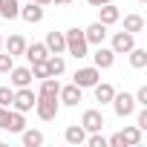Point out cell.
<instances>
[{
	"label": "cell",
	"mask_w": 147,
	"mask_h": 147,
	"mask_svg": "<svg viewBox=\"0 0 147 147\" xmlns=\"http://www.w3.org/2000/svg\"><path fill=\"white\" fill-rule=\"evenodd\" d=\"M63 38H66V52L72 55V58H87L90 55V43H87V38H84V29H66L63 32Z\"/></svg>",
	"instance_id": "obj_1"
},
{
	"label": "cell",
	"mask_w": 147,
	"mask_h": 147,
	"mask_svg": "<svg viewBox=\"0 0 147 147\" xmlns=\"http://www.w3.org/2000/svg\"><path fill=\"white\" fill-rule=\"evenodd\" d=\"M32 110L38 113L40 121H55V115H58V110H61V101H58V98H49V95H38V101H35Z\"/></svg>",
	"instance_id": "obj_2"
},
{
	"label": "cell",
	"mask_w": 147,
	"mask_h": 147,
	"mask_svg": "<svg viewBox=\"0 0 147 147\" xmlns=\"http://www.w3.org/2000/svg\"><path fill=\"white\" fill-rule=\"evenodd\" d=\"M101 81V69L98 66H84V69H75V75H72V84H78L81 90H90Z\"/></svg>",
	"instance_id": "obj_3"
},
{
	"label": "cell",
	"mask_w": 147,
	"mask_h": 147,
	"mask_svg": "<svg viewBox=\"0 0 147 147\" xmlns=\"http://www.w3.org/2000/svg\"><path fill=\"white\" fill-rule=\"evenodd\" d=\"M110 104H113V110H115L118 118H127V115L136 113V98H133V92H115Z\"/></svg>",
	"instance_id": "obj_4"
},
{
	"label": "cell",
	"mask_w": 147,
	"mask_h": 147,
	"mask_svg": "<svg viewBox=\"0 0 147 147\" xmlns=\"http://www.w3.org/2000/svg\"><path fill=\"white\" fill-rule=\"evenodd\" d=\"M35 101H38V92H35L32 87H20V90H15L12 107H15V110H20V113H29V110L35 107Z\"/></svg>",
	"instance_id": "obj_5"
},
{
	"label": "cell",
	"mask_w": 147,
	"mask_h": 147,
	"mask_svg": "<svg viewBox=\"0 0 147 147\" xmlns=\"http://www.w3.org/2000/svg\"><path fill=\"white\" fill-rule=\"evenodd\" d=\"M81 127H84L87 133H101V130H104V115H101V110H84Z\"/></svg>",
	"instance_id": "obj_6"
},
{
	"label": "cell",
	"mask_w": 147,
	"mask_h": 147,
	"mask_svg": "<svg viewBox=\"0 0 147 147\" xmlns=\"http://www.w3.org/2000/svg\"><path fill=\"white\" fill-rule=\"evenodd\" d=\"M133 46H136V35H130V32H115V35H113V46H110V49H113L115 55H127Z\"/></svg>",
	"instance_id": "obj_7"
},
{
	"label": "cell",
	"mask_w": 147,
	"mask_h": 147,
	"mask_svg": "<svg viewBox=\"0 0 147 147\" xmlns=\"http://www.w3.org/2000/svg\"><path fill=\"white\" fill-rule=\"evenodd\" d=\"M9 75H12L9 81H12L15 90H20V87H32V69H29V66H12Z\"/></svg>",
	"instance_id": "obj_8"
},
{
	"label": "cell",
	"mask_w": 147,
	"mask_h": 147,
	"mask_svg": "<svg viewBox=\"0 0 147 147\" xmlns=\"http://www.w3.org/2000/svg\"><path fill=\"white\" fill-rule=\"evenodd\" d=\"M58 101L66 104V107H78V104H81V87H78V84H66V87H61Z\"/></svg>",
	"instance_id": "obj_9"
},
{
	"label": "cell",
	"mask_w": 147,
	"mask_h": 147,
	"mask_svg": "<svg viewBox=\"0 0 147 147\" xmlns=\"http://www.w3.org/2000/svg\"><path fill=\"white\" fill-rule=\"evenodd\" d=\"M18 18H23L26 23H40L43 20V6L35 3V0H26V6H20V15Z\"/></svg>",
	"instance_id": "obj_10"
},
{
	"label": "cell",
	"mask_w": 147,
	"mask_h": 147,
	"mask_svg": "<svg viewBox=\"0 0 147 147\" xmlns=\"http://www.w3.org/2000/svg\"><path fill=\"white\" fill-rule=\"evenodd\" d=\"M118 20H121V12H118L115 3H104V6H98V23L113 26V23H118Z\"/></svg>",
	"instance_id": "obj_11"
},
{
	"label": "cell",
	"mask_w": 147,
	"mask_h": 147,
	"mask_svg": "<svg viewBox=\"0 0 147 147\" xmlns=\"http://www.w3.org/2000/svg\"><path fill=\"white\" fill-rule=\"evenodd\" d=\"M84 38H87V43H92V46H101L104 43V38H107V26L104 23H90L87 29H84Z\"/></svg>",
	"instance_id": "obj_12"
},
{
	"label": "cell",
	"mask_w": 147,
	"mask_h": 147,
	"mask_svg": "<svg viewBox=\"0 0 147 147\" xmlns=\"http://www.w3.org/2000/svg\"><path fill=\"white\" fill-rule=\"evenodd\" d=\"M23 127H26V118H23V113H20V110H6L3 130H9V133H20Z\"/></svg>",
	"instance_id": "obj_13"
},
{
	"label": "cell",
	"mask_w": 147,
	"mask_h": 147,
	"mask_svg": "<svg viewBox=\"0 0 147 147\" xmlns=\"http://www.w3.org/2000/svg\"><path fill=\"white\" fill-rule=\"evenodd\" d=\"M92 61H95V66H98V69H110V66L115 63V52H113L110 46H104V43H101V46L95 49Z\"/></svg>",
	"instance_id": "obj_14"
},
{
	"label": "cell",
	"mask_w": 147,
	"mask_h": 147,
	"mask_svg": "<svg viewBox=\"0 0 147 147\" xmlns=\"http://www.w3.org/2000/svg\"><path fill=\"white\" fill-rule=\"evenodd\" d=\"M46 49L52 52V55H61V52H66V38H63V32H46Z\"/></svg>",
	"instance_id": "obj_15"
},
{
	"label": "cell",
	"mask_w": 147,
	"mask_h": 147,
	"mask_svg": "<svg viewBox=\"0 0 147 147\" xmlns=\"http://www.w3.org/2000/svg\"><path fill=\"white\" fill-rule=\"evenodd\" d=\"M3 49H6L12 58H18V55L26 52V38H23V35H9V38L3 40Z\"/></svg>",
	"instance_id": "obj_16"
},
{
	"label": "cell",
	"mask_w": 147,
	"mask_h": 147,
	"mask_svg": "<svg viewBox=\"0 0 147 147\" xmlns=\"http://www.w3.org/2000/svg\"><path fill=\"white\" fill-rule=\"evenodd\" d=\"M26 58H29V63L32 61H46L52 52L46 49V43H26V52H23Z\"/></svg>",
	"instance_id": "obj_17"
},
{
	"label": "cell",
	"mask_w": 147,
	"mask_h": 147,
	"mask_svg": "<svg viewBox=\"0 0 147 147\" xmlns=\"http://www.w3.org/2000/svg\"><path fill=\"white\" fill-rule=\"evenodd\" d=\"M58 92H61V84H58V78H52V75L40 78V90H38V95H49V98H58Z\"/></svg>",
	"instance_id": "obj_18"
},
{
	"label": "cell",
	"mask_w": 147,
	"mask_h": 147,
	"mask_svg": "<svg viewBox=\"0 0 147 147\" xmlns=\"http://www.w3.org/2000/svg\"><path fill=\"white\" fill-rule=\"evenodd\" d=\"M92 92H95V101H98V104H110V101H113V95H115V87H113V84H101V81H98V84L92 87Z\"/></svg>",
	"instance_id": "obj_19"
},
{
	"label": "cell",
	"mask_w": 147,
	"mask_h": 147,
	"mask_svg": "<svg viewBox=\"0 0 147 147\" xmlns=\"http://www.w3.org/2000/svg\"><path fill=\"white\" fill-rule=\"evenodd\" d=\"M63 138H66L69 144H84V141H87V130H84L81 124H72V127L63 130Z\"/></svg>",
	"instance_id": "obj_20"
},
{
	"label": "cell",
	"mask_w": 147,
	"mask_h": 147,
	"mask_svg": "<svg viewBox=\"0 0 147 147\" xmlns=\"http://www.w3.org/2000/svg\"><path fill=\"white\" fill-rule=\"evenodd\" d=\"M43 63H46V72H49L52 78H58V75H63V69H66V61H63L61 55H49V58H46Z\"/></svg>",
	"instance_id": "obj_21"
},
{
	"label": "cell",
	"mask_w": 147,
	"mask_h": 147,
	"mask_svg": "<svg viewBox=\"0 0 147 147\" xmlns=\"http://www.w3.org/2000/svg\"><path fill=\"white\" fill-rule=\"evenodd\" d=\"M20 15V3L18 0H0V18L3 20H15Z\"/></svg>",
	"instance_id": "obj_22"
},
{
	"label": "cell",
	"mask_w": 147,
	"mask_h": 147,
	"mask_svg": "<svg viewBox=\"0 0 147 147\" xmlns=\"http://www.w3.org/2000/svg\"><path fill=\"white\" fill-rule=\"evenodd\" d=\"M127 55H130V66H133V69H144V66H147V49L133 46Z\"/></svg>",
	"instance_id": "obj_23"
},
{
	"label": "cell",
	"mask_w": 147,
	"mask_h": 147,
	"mask_svg": "<svg viewBox=\"0 0 147 147\" xmlns=\"http://www.w3.org/2000/svg\"><path fill=\"white\" fill-rule=\"evenodd\" d=\"M124 32H130V35L144 32V18H141V15H127V18H124Z\"/></svg>",
	"instance_id": "obj_24"
},
{
	"label": "cell",
	"mask_w": 147,
	"mask_h": 147,
	"mask_svg": "<svg viewBox=\"0 0 147 147\" xmlns=\"http://www.w3.org/2000/svg\"><path fill=\"white\" fill-rule=\"evenodd\" d=\"M121 138H124V144H130V147H136V144H141V127H124L121 130Z\"/></svg>",
	"instance_id": "obj_25"
},
{
	"label": "cell",
	"mask_w": 147,
	"mask_h": 147,
	"mask_svg": "<svg viewBox=\"0 0 147 147\" xmlns=\"http://www.w3.org/2000/svg\"><path fill=\"white\" fill-rule=\"evenodd\" d=\"M20 136H23V144H26V147H40V144H43V133H40V130H26V127H23Z\"/></svg>",
	"instance_id": "obj_26"
},
{
	"label": "cell",
	"mask_w": 147,
	"mask_h": 147,
	"mask_svg": "<svg viewBox=\"0 0 147 147\" xmlns=\"http://www.w3.org/2000/svg\"><path fill=\"white\" fill-rule=\"evenodd\" d=\"M12 98H15L12 87H0V107H12Z\"/></svg>",
	"instance_id": "obj_27"
},
{
	"label": "cell",
	"mask_w": 147,
	"mask_h": 147,
	"mask_svg": "<svg viewBox=\"0 0 147 147\" xmlns=\"http://www.w3.org/2000/svg\"><path fill=\"white\" fill-rule=\"evenodd\" d=\"M29 69H32V78H46V75H49L43 61H32V66H29Z\"/></svg>",
	"instance_id": "obj_28"
},
{
	"label": "cell",
	"mask_w": 147,
	"mask_h": 147,
	"mask_svg": "<svg viewBox=\"0 0 147 147\" xmlns=\"http://www.w3.org/2000/svg\"><path fill=\"white\" fill-rule=\"evenodd\" d=\"M15 66V58L9 55V52H3V49H0V72H9Z\"/></svg>",
	"instance_id": "obj_29"
},
{
	"label": "cell",
	"mask_w": 147,
	"mask_h": 147,
	"mask_svg": "<svg viewBox=\"0 0 147 147\" xmlns=\"http://www.w3.org/2000/svg\"><path fill=\"white\" fill-rule=\"evenodd\" d=\"M87 144H90V147H107V138H104L101 133H90V138H87Z\"/></svg>",
	"instance_id": "obj_30"
},
{
	"label": "cell",
	"mask_w": 147,
	"mask_h": 147,
	"mask_svg": "<svg viewBox=\"0 0 147 147\" xmlns=\"http://www.w3.org/2000/svg\"><path fill=\"white\" fill-rule=\"evenodd\" d=\"M133 98H136V104H141V107H147V87H138V92H136Z\"/></svg>",
	"instance_id": "obj_31"
},
{
	"label": "cell",
	"mask_w": 147,
	"mask_h": 147,
	"mask_svg": "<svg viewBox=\"0 0 147 147\" xmlns=\"http://www.w3.org/2000/svg\"><path fill=\"white\" fill-rule=\"evenodd\" d=\"M107 147H127V144H124V138H121V133H115V136H110V141H107Z\"/></svg>",
	"instance_id": "obj_32"
},
{
	"label": "cell",
	"mask_w": 147,
	"mask_h": 147,
	"mask_svg": "<svg viewBox=\"0 0 147 147\" xmlns=\"http://www.w3.org/2000/svg\"><path fill=\"white\" fill-rule=\"evenodd\" d=\"M136 127H141V130H147V107L138 113V118H136Z\"/></svg>",
	"instance_id": "obj_33"
},
{
	"label": "cell",
	"mask_w": 147,
	"mask_h": 147,
	"mask_svg": "<svg viewBox=\"0 0 147 147\" xmlns=\"http://www.w3.org/2000/svg\"><path fill=\"white\" fill-rule=\"evenodd\" d=\"M87 3H90L92 9H98V6H104V3H113V0H87Z\"/></svg>",
	"instance_id": "obj_34"
},
{
	"label": "cell",
	"mask_w": 147,
	"mask_h": 147,
	"mask_svg": "<svg viewBox=\"0 0 147 147\" xmlns=\"http://www.w3.org/2000/svg\"><path fill=\"white\" fill-rule=\"evenodd\" d=\"M6 110H9V107H0V127H3V118H6Z\"/></svg>",
	"instance_id": "obj_35"
},
{
	"label": "cell",
	"mask_w": 147,
	"mask_h": 147,
	"mask_svg": "<svg viewBox=\"0 0 147 147\" xmlns=\"http://www.w3.org/2000/svg\"><path fill=\"white\" fill-rule=\"evenodd\" d=\"M55 3H58V6H69V3H72V0H55Z\"/></svg>",
	"instance_id": "obj_36"
},
{
	"label": "cell",
	"mask_w": 147,
	"mask_h": 147,
	"mask_svg": "<svg viewBox=\"0 0 147 147\" xmlns=\"http://www.w3.org/2000/svg\"><path fill=\"white\" fill-rule=\"evenodd\" d=\"M35 3H40V6H46V3H52V0H35Z\"/></svg>",
	"instance_id": "obj_37"
},
{
	"label": "cell",
	"mask_w": 147,
	"mask_h": 147,
	"mask_svg": "<svg viewBox=\"0 0 147 147\" xmlns=\"http://www.w3.org/2000/svg\"><path fill=\"white\" fill-rule=\"evenodd\" d=\"M0 49H3V38H0Z\"/></svg>",
	"instance_id": "obj_38"
},
{
	"label": "cell",
	"mask_w": 147,
	"mask_h": 147,
	"mask_svg": "<svg viewBox=\"0 0 147 147\" xmlns=\"http://www.w3.org/2000/svg\"><path fill=\"white\" fill-rule=\"evenodd\" d=\"M138 3H144V0H138Z\"/></svg>",
	"instance_id": "obj_39"
}]
</instances>
